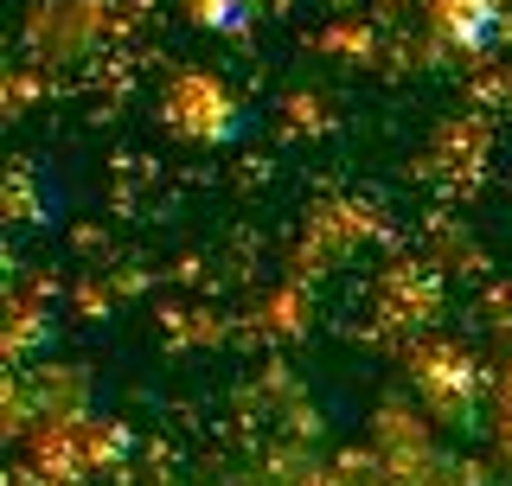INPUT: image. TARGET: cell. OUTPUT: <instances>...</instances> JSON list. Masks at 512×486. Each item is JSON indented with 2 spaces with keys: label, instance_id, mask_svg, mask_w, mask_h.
I'll return each mask as SVG.
<instances>
[{
  "label": "cell",
  "instance_id": "obj_1",
  "mask_svg": "<svg viewBox=\"0 0 512 486\" xmlns=\"http://www.w3.org/2000/svg\"><path fill=\"white\" fill-rule=\"evenodd\" d=\"M442 32H448V39H461V45H487L493 39V20H487L480 0H442Z\"/></svg>",
  "mask_w": 512,
  "mask_h": 486
}]
</instances>
